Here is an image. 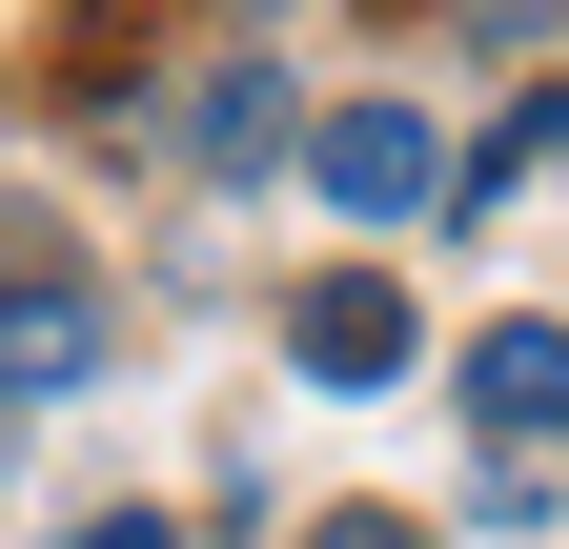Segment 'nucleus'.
I'll return each mask as SVG.
<instances>
[{
  "label": "nucleus",
  "mask_w": 569,
  "mask_h": 549,
  "mask_svg": "<svg viewBox=\"0 0 569 549\" xmlns=\"http://www.w3.org/2000/svg\"><path fill=\"white\" fill-rule=\"evenodd\" d=\"M61 549H183L163 509H82V529H61Z\"/></svg>",
  "instance_id": "6"
},
{
  "label": "nucleus",
  "mask_w": 569,
  "mask_h": 549,
  "mask_svg": "<svg viewBox=\"0 0 569 549\" xmlns=\"http://www.w3.org/2000/svg\"><path fill=\"white\" fill-rule=\"evenodd\" d=\"M102 347H122V306L0 244V407H61V387H102Z\"/></svg>",
  "instance_id": "1"
},
{
  "label": "nucleus",
  "mask_w": 569,
  "mask_h": 549,
  "mask_svg": "<svg viewBox=\"0 0 569 549\" xmlns=\"http://www.w3.org/2000/svg\"><path fill=\"white\" fill-rule=\"evenodd\" d=\"M306 183L346 203V224H407V203H448V143H427V102H346L306 143Z\"/></svg>",
  "instance_id": "2"
},
{
  "label": "nucleus",
  "mask_w": 569,
  "mask_h": 549,
  "mask_svg": "<svg viewBox=\"0 0 569 549\" xmlns=\"http://www.w3.org/2000/svg\"><path fill=\"white\" fill-rule=\"evenodd\" d=\"M468 428L488 448H549L569 428V326H488V347H468Z\"/></svg>",
  "instance_id": "4"
},
{
  "label": "nucleus",
  "mask_w": 569,
  "mask_h": 549,
  "mask_svg": "<svg viewBox=\"0 0 569 549\" xmlns=\"http://www.w3.org/2000/svg\"><path fill=\"white\" fill-rule=\"evenodd\" d=\"M407 347H427V326H407L387 264H326V286H306V387H407Z\"/></svg>",
  "instance_id": "3"
},
{
  "label": "nucleus",
  "mask_w": 569,
  "mask_h": 549,
  "mask_svg": "<svg viewBox=\"0 0 569 549\" xmlns=\"http://www.w3.org/2000/svg\"><path fill=\"white\" fill-rule=\"evenodd\" d=\"M529 143H549V163H569V102H549V122H529Z\"/></svg>",
  "instance_id": "8"
},
{
  "label": "nucleus",
  "mask_w": 569,
  "mask_h": 549,
  "mask_svg": "<svg viewBox=\"0 0 569 549\" xmlns=\"http://www.w3.org/2000/svg\"><path fill=\"white\" fill-rule=\"evenodd\" d=\"M306 549H427V529H407V509H326Z\"/></svg>",
  "instance_id": "7"
},
{
  "label": "nucleus",
  "mask_w": 569,
  "mask_h": 549,
  "mask_svg": "<svg viewBox=\"0 0 569 549\" xmlns=\"http://www.w3.org/2000/svg\"><path fill=\"white\" fill-rule=\"evenodd\" d=\"M183 143H203V163H264V143H284V82H264V61H203Z\"/></svg>",
  "instance_id": "5"
}]
</instances>
